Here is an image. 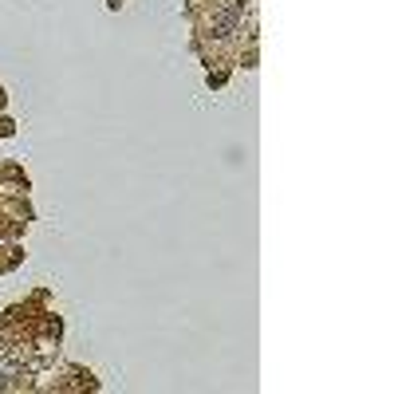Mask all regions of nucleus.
<instances>
[{
	"mask_svg": "<svg viewBox=\"0 0 394 394\" xmlns=\"http://www.w3.org/2000/svg\"><path fill=\"white\" fill-rule=\"evenodd\" d=\"M236 24H241V8H229V12H221L217 20H213V32H217V36H229Z\"/></svg>",
	"mask_w": 394,
	"mask_h": 394,
	"instance_id": "obj_1",
	"label": "nucleus"
}]
</instances>
